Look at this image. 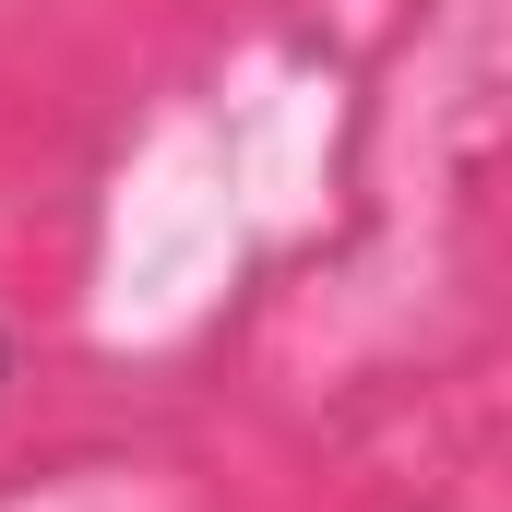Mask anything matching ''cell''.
<instances>
[{
  "label": "cell",
  "mask_w": 512,
  "mask_h": 512,
  "mask_svg": "<svg viewBox=\"0 0 512 512\" xmlns=\"http://www.w3.org/2000/svg\"><path fill=\"white\" fill-rule=\"evenodd\" d=\"M0 382H12V346H0Z\"/></svg>",
  "instance_id": "1"
}]
</instances>
